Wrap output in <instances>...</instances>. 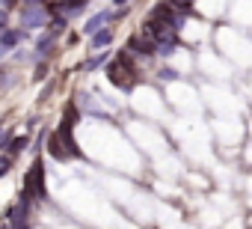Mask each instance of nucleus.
Returning <instances> with one entry per match:
<instances>
[{"instance_id": "nucleus-10", "label": "nucleus", "mask_w": 252, "mask_h": 229, "mask_svg": "<svg viewBox=\"0 0 252 229\" xmlns=\"http://www.w3.org/2000/svg\"><path fill=\"white\" fill-rule=\"evenodd\" d=\"M113 42V30H98V33H92V48H107Z\"/></svg>"}, {"instance_id": "nucleus-5", "label": "nucleus", "mask_w": 252, "mask_h": 229, "mask_svg": "<svg viewBox=\"0 0 252 229\" xmlns=\"http://www.w3.org/2000/svg\"><path fill=\"white\" fill-rule=\"evenodd\" d=\"M71 128H74V122H71V119H63V122H60V128H57L54 134H57V137H60V143L68 149V155H71V158H80V146L74 143V134H71Z\"/></svg>"}, {"instance_id": "nucleus-16", "label": "nucleus", "mask_w": 252, "mask_h": 229, "mask_svg": "<svg viewBox=\"0 0 252 229\" xmlns=\"http://www.w3.org/2000/svg\"><path fill=\"white\" fill-rule=\"evenodd\" d=\"M63 30H65V18H54V21H51V33L57 36V33H63Z\"/></svg>"}, {"instance_id": "nucleus-2", "label": "nucleus", "mask_w": 252, "mask_h": 229, "mask_svg": "<svg viewBox=\"0 0 252 229\" xmlns=\"http://www.w3.org/2000/svg\"><path fill=\"white\" fill-rule=\"evenodd\" d=\"M24 193L30 196V199H48V188H45V167H42V161L36 158L33 161V167H30V173H27V179H24Z\"/></svg>"}, {"instance_id": "nucleus-7", "label": "nucleus", "mask_w": 252, "mask_h": 229, "mask_svg": "<svg viewBox=\"0 0 252 229\" xmlns=\"http://www.w3.org/2000/svg\"><path fill=\"white\" fill-rule=\"evenodd\" d=\"M113 18H116V15L104 9V12H98V15H92V18H89V21L83 24V33H86V36H92V33H98L101 27H107V24H110Z\"/></svg>"}, {"instance_id": "nucleus-1", "label": "nucleus", "mask_w": 252, "mask_h": 229, "mask_svg": "<svg viewBox=\"0 0 252 229\" xmlns=\"http://www.w3.org/2000/svg\"><path fill=\"white\" fill-rule=\"evenodd\" d=\"M107 77H110V83H116L122 89H131L140 80V72H137V66H134V60H131L128 51H122L116 60L107 63Z\"/></svg>"}, {"instance_id": "nucleus-19", "label": "nucleus", "mask_w": 252, "mask_h": 229, "mask_svg": "<svg viewBox=\"0 0 252 229\" xmlns=\"http://www.w3.org/2000/svg\"><path fill=\"white\" fill-rule=\"evenodd\" d=\"M42 77H45V66H39V69L33 72V80H42Z\"/></svg>"}, {"instance_id": "nucleus-3", "label": "nucleus", "mask_w": 252, "mask_h": 229, "mask_svg": "<svg viewBox=\"0 0 252 229\" xmlns=\"http://www.w3.org/2000/svg\"><path fill=\"white\" fill-rule=\"evenodd\" d=\"M21 24H24L27 30H39V27L51 24V21H48V9H45V3L24 6V12H21Z\"/></svg>"}, {"instance_id": "nucleus-17", "label": "nucleus", "mask_w": 252, "mask_h": 229, "mask_svg": "<svg viewBox=\"0 0 252 229\" xmlns=\"http://www.w3.org/2000/svg\"><path fill=\"white\" fill-rule=\"evenodd\" d=\"M160 77H163V80H175V77H178V72H175V69H163V72H160Z\"/></svg>"}, {"instance_id": "nucleus-20", "label": "nucleus", "mask_w": 252, "mask_h": 229, "mask_svg": "<svg viewBox=\"0 0 252 229\" xmlns=\"http://www.w3.org/2000/svg\"><path fill=\"white\" fill-rule=\"evenodd\" d=\"M0 30H6V12L0 9Z\"/></svg>"}, {"instance_id": "nucleus-14", "label": "nucleus", "mask_w": 252, "mask_h": 229, "mask_svg": "<svg viewBox=\"0 0 252 229\" xmlns=\"http://www.w3.org/2000/svg\"><path fill=\"white\" fill-rule=\"evenodd\" d=\"M107 63V54H98V57H92L89 63H86V72H92V69H98V66H104Z\"/></svg>"}, {"instance_id": "nucleus-9", "label": "nucleus", "mask_w": 252, "mask_h": 229, "mask_svg": "<svg viewBox=\"0 0 252 229\" xmlns=\"http://www.w3.org/2000/svg\"><path fill=\"white\" fill-rule=\"evenodd\" d=\"M18 42H21V33H15V30H9V27H6V30H0V45H3L6 51H12Z\"/></svg>"}, {"instance_id": "nucleus-24", "label": "nucleus", "mask_w": 252, "mask_h": 229, "mask_svg": "<svg viewBox=\"0 0 252 229\" xmlns=\"http://www.w3.org/2000/svg\"><path fill=\"white\" fill-rule=\"evenodd\" d=\"M3 54H6V48H3V45H0V57H3Z\"/></svg>"}, {"instance_id": "nucleus-11", "label": "nucleus", "mask_w": 252, "mask_h": 229, "mask_svg": "<svg viewBox=\"0 0 252 229\" xmlns=\"http://www.w3.org/2000/svg\"><path fill=\"white\" fill-rule=\"evenodd\" d=\"M86 3H89V0H68V3H60V6H54V9H57V12H60V9H63V12H77V9H83Z\"/></svg>"}, {"instance_id": "nucleus-22", "label": "nucleus", "mask_w": 252, "mask_h": 229, "mask_svg": "<svg viewBox=\"0 0 252 229\" xmlns=\"http://www.w3.org/2000/svg\"><path fill=\"white\" fill-rule=\"evenodd\" d=\"M33 3H45V0H24V6H33Z\"/></svg>"}, {"instance_id": "nucleus-12", "label": "nucleus", "mask_w": 252, "mask_h": 229, "mask_svg": "<svg viewBox=\"0 0 252 229\" xmlns=\"http://www.w3.org/2000/svg\"><path fill=\"white\" fill-rule=\"evenodd\" d=\"M24 149H27V137H18V140H12V143L6 146V152H9L12 158H15V155H21Z\"/></svg>"}, {"instance_id": "nucleus-8", "label": "nucleus", "mask_w": 252, "mask_h": 229, "mask_svg": "<svg viewBox=\"0 0 252 229\" xmlns=\"http://www.w3.org/2000/svg\"><path fill=\"white\" fill-rule=\"evenodd\" d=\"M54 33H48V36H42L39 42H36V57H51V51H54Z\"/></svg>"}, {"instance_id": "nucleus-4", "label": "nucleus", "mask_w": 252, "mask_h": 229, "mask_svg": "<svg viewBox=\"0 0 252 229\" xmlns=\"http://www.w3.org/2000/svg\"><path fill=\"white\" fill-rule=\"evenodd\" d=\"M6 223L9 226H27L30 223V196L21 191V199L6 211Z\"/></svg>"}, {"instance_id": "nucleus-23", "label": "nucleus", "mask_w": 252, "mask_h": 229, "mask_svg": "<svg viewBox=\"0 0 252 229\" xmlns=\"http://www.w3.org/2000/svg\"><path fill=\"white\" fill-rule=\"evenodd\" d=\"M116 3H119V6H128V3H131V0H116Z\"/></svg>"}, {"instance_id": "nucleus-6", "label": "nucleus", "mask_w": 252, "mask_h": 229, "mask_svg": "<svg viewBox=\"0 0 252 229\" xmlns=\"http://www.w3.org/2000/svg\"><path fill=\"white\" fill-rule=\"evenodd\" d=\"M128 48L137 51V54H143V57H155V54H158V42H155L152 36H146V33H143V36H131V39H128Z\"/></svg>"}, {"instance_id": "nucleus-13", "label": "nucleus", "mask_w": 252, "mask_h": 229, "mask_svg": "<svg viewBox=\"0 0 252 229\" xmlns=\"http://www.w3.org/2000/svg\"><path fill=\"white\" fill-rule=\"evenodd\" d=\"M169 6H172V9H178V12H190L193 0H169Z\"/></svg>"}, {"instance_id": "nucleus-21", "label": "nucleus", "mask_w": 252, "mask_h": 229, "mask_svg": "<svg viewBox=\"0 0 252 229\" xmlns=\"http://www.w3.org/2000/svg\"><path fill=\"white\" fill-rule=\"evenodd\" d=\"M0 3H3V6H6V9H12V6H15V3H18V0H0Z\"/></svg>"}, {"instance_id": "nucleus-15", "label": "nucleus", "mask_w": 252, "mask_h": 229, "mask_svg": "<svg viewBox=\"0 0 252 229\" xmlns=\"http://www.w3.org/2000/svg\"><path fill=\"white\" fill-rule=\"evenodd\" d=\"M9 167H12V155H9V158H6V155H0V176H6Z\"/></svg>"}, {"instance_id": "nucleus-18", "label": "nucleus", "mask_w": 252, "mask_h": 229, "mask_svg": "<svg viewBox=\"0 0 252 229\" xmlns=\"http://www.w3.org/2000/svg\"><path fill=\"white\" fill-rule=\"evenodd\" d=\"M12 143V134H0V149H6Z\"/></svg>"}]
</instances>
